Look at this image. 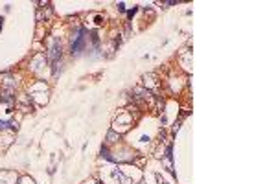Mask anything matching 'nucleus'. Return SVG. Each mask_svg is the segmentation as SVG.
Returning a JSON list of instances; mask_svg holds the SVG:
<instances>
[{
	"label": "nucleus",
	"instance_id": "1",
	"mask_svg": "<svg viewBox=\"0 0 276 184\" xmlns=\"http://www.w3.org/2000/svg\"><path fill=\"white\" fill-rule=\"evenodd\" d=\"M116 140H120V135H116L114 131H109V133H107V142L112 144V142H116Z\"/></svg>",
	"mask_w": 276,
	"mask_h": 184
},
{
	"label": "nucleus",
	"instance_id": "2",
	"mask_svg": "<svg viewBox=\"0 0 276 184\" xmlns=\"http://www.w3.org/2000/svg\"><path fill=\"white\" fill-rule=\"evenodd\" d=\"M0 29H2V18H0Z\"/></svg>",
	"mask_w": 276,
	"mask_h": 184
}]
</instances>
